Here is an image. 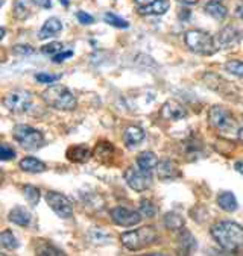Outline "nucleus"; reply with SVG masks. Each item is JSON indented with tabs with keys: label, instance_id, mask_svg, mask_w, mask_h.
Returning a JSON list of instances; mask_svg holds the SVG:
<instances>
[{
	"label": "nucleus",
	"instance_id": "obj_3",
	"mask_svg": "<svg viewBox=\"0 0 243 256\" xmlns=\"http://www.w3.org/2000/svg\"><path fill=\"white\" fill-rule=\"evenodd\" d=\"M157 238H158V234L154 226H144V228L129 230L120 235L122 244L131 252H138V250L149 247L151 244L157 241Z\"/></svg>",
	"mask_w": 243,
	"mask_h": 256
},
{
	"label": "nucleus",
	"instance_id": "obj_44",
	"mask_svg": "<svg viewBox=\"0 0 243 256\" xmlns=\"http://www.w3.org/2000/svg\"><path fill=\"white\" fill-rule=\"evenodd\" d=\"M237 136H238V141H240V142H243V128H241V129H238Z\"/></svg>",
	"mask_w": 243,
	"mask_h": 256
},
{
	"label": "nucleus",
	"instance_id": "obj_34",
	"mask_svg": "<svg viewBox=\"0 0 243 256\" xmlns=\"http://www.w3.org/2000/svg\"><path fill=\"white\" fill-rule=\"evenodd\" d=\"M35 79H37L40 84H54V82H57V80L61 79V74H52V73L41 72V73H37V74H35Z\"/></svg>",
	"mask_w": 243,
	"mask_h": 256
},
{
	"label": "nucleus",
	"instance_id": "obj_23",
	"mask_svg": "<svg viewBox=\"0 0 243 256\" xmlns=\"http://www.w3.org/2000/svg\"><path fill=\"white\" fill-rule=\"evenodd\" d=\"M193 248H196V240H194L191 232H188L187 229H181V234H179V252H182L184 254H190V252Z\"/></svg>",
	"mask_w": 243,
	"mask_h": 256
},
{
	"label": "nucleus",
	"instance_id": "obj_21",
	"mask_svg": "<svg viewBox=\"0 0 243 256\" xmlns=\"http://www.w3.org/2000/svg\"><path fill=\"white\" fill-rule=\"evenodd\" d=\"M19 167H20L25 173H32V174L44 173V172L47 170V166H46L43 161H40V160H37V158H34V156H26V158H23V160L20 161Z\"/></svg>",
	"mask_w": 243,
	"mask_h": 256
},
{
	"label": "nucleus",
	"instance_id": "obj_18",
	"mask_svg": "<svg viewBox=\"0 0 243 256\" xmlns=\"http://www.w3.org/2000/svg\"><path fill=\"white\" fill-rule=\"evenodd\" d=\"M10 222H13L17 226L26 228L32 223V214L25 206H14L8 214Z\"/></svg>",
	"mask_w": 243,
	"mask_h": 256
},
{
	"label": "nucleus",
	"instance_id": "obj_10",
	"mask_svg": "<svg viewBox=\"0 0 243 256\" xmlns=\"http://www.w3.org/2000/svg\"><path fill=\"white\" fill-rule=\"evenodd\" d=\"M110 216H111V220L117 224V226H122V228H134L137 226L143 216L134 210H128L125 206H116L110 211Z\"/></svg>",
	"mask_w": 243,
	"mask_h": 256
},
{
	"label": "nucleus",
	"instance_id": "obj_30",
	"mask_svg": "<svg viewBox=\"0 0 243 256\" xmlns=\"http://www.w3.org/2000/svg\"><path fill=\"white\" fill-rule=\"evenodd\" d=\"M225 70L237 78H243V62L238 60H231L225 64Z\"/></svg>",
	"mask_w": 243,
	"mask_h": 256
},
{
	"label": "nucleus",
	"instance_id": "obj_32",
	"mask_svg": "<svg viewBox=\"0 0 243 256\" xmlns=\"http://www.w3.org/2000/svg\"><path fill=\"white\" fill-rule=\"evenodd\" d=\"M113 152H114V147H113L111 142H99V144L96 146L94 155H96V158L97 156H99V158H102V156H111Z\"/></svg>",
	"mask_w": 243,
	"mask_h": 256
},
{
	"label": "nucleus",
	"instance_id": "obj_2",
	"mask_svg": "<svg viewBox=\"0 0 243 256\" xmlns=\"http://www.w3.org/2000/svg\"><path fill=\"white\" fill-rule=\"evenodd\" d=\"M43 102L58 111H73L78 106L76 96L64 85H51L41 92Z\"/></svg>",
	"mask_w": 243,
	"mask_h": 256
},
{
	"label": "nucleus",
	"instance_id": "obj_7",
	"mask_svg": "<svg viewBox=\"0 0 243 256\" xmlns=\"http://www.w3.org/2000/svg\"><path fill=\"white\" fill-rule=\"evenodd\" d=\"M34 102V94L28 90H13L10 92H7L2 98L4 106L16 114L20 112H26Z\"/></svg>",
	"mask_w": 243,
	"mask_h": 256
},
{
	"label": "nucleus",
	"instance_id": "obj_45",
	"mask_svg": "<svg viewBox=\"0 0 243 256\" xmlns=\"http://www.w3.org/2000/svg\"><path fill=\"white\" fill-rule=\"evenodd\" d=\"M60 2H63L64 6H69V0H60Z\"/></svg>",
	"mask_w": 243,
	"mask_h": 256
},
{
	"label": "nucleus",
	"instance_id": "obj_41",
	"mask_svg": "<svg viewBox=\"0 0 243 256\" xmlns=\"http://www.w3.org/2000/svg\"><path fill=\"white\" fill-rule=\"evenodd\" d=\"M234 168H235V172H237V173H240V174L243 176V160L237 161V162L234 164Z\"/></svg>",
	"mask_w": 243,
	"mask_h": 256
},
{
	"label": "nucleus",
	"instance_id": "obj_14",
	"mask_svg": "<svg viewBox=\"0 0 243 256\" xmlns=\"http://www.w3.org/2000/svg\"><path fill=\"white\" fill-rule=\"evenodd\" d=\"M66 156H67V160L70 162L84 164V162H87L93 156V153H91V150L85 144H75V146H70L67 148Z\"/></svg>",
	"mask_w": 243,
	"mask_h": 256
},
{
	"label": "nucleus",
	"instance_id": "obj_42",
	"mask_svg": "<svg viewBox=\"0 0 243 256\" xmlns=\"http://www.w3.org/2000/svg\"><path fill=\"white\" fill-rule=\"evenodd\" d=\"M134 2H135V5H137V6H144V5L152 4L154 0H134Z\"/></svg>",
	"mask_w": 243,
	"mask_h": 256
},
{
	"label": "nucleus",
	"instance_id": "obj_16",
	"mask_svg": "<svg viewBox=\"0 0 243 256\" xmlns=\"http://www.w3.org/2000/svg\"><path fill=\"white\" fill-rule=\"evenodd\" d=\"M146 134L141 128L138 126H129L123 130L122 134V140H123V144L128 147V148H134L137 147L140 142H143Z\"/></svg>",
	"mask_w": 243,
	"mask_h": 256
},
{
	"label": "nucleus",
	"instance_id": "obj_17",
	"mask_svg": "<svg viewBox=\"0 0 243 256\" xmlns=\"http://www.w3.org/2000/svg\"><path fill=\"white\" fill-rule=\"evenodd\" d=\"M61 30H63V23H61V20L57 18V17H51L49 20H46L44 24L41 26V29H40V32H38V38H40V40L54 38V36H57Z\"/></svg>",
	"mask_w": 243,
	"mask_h": 256
},
{
	"label": "nucleus",
	"instance_id": "obj_27",
	"mask_svg": "<svg viewBox=\"0 0 243 256\" xmlns=\"http://www.w3.org/2000/svg\"><path fill=\"white\" fill-rule=\"evenodd\" d=\"M138 212L146 218H152L157 214V208H155V204L152 203V200L141 198L140 200V206H138Z\"/></svg>",
	"mask_w": 243,
	"mask_h": 256
},
{
	"label": "nucleus",
	"instance_id": "obj_9",
	"mask_svg": "<svg viewBox=\"0 0 243 256\" xmlns=\"http://www.w3.org/2000/svg\"><path fill=\"white\" fill-rule=\"evenodd\" d=\"M46 202L60 218H70L73 216V203L67 196L57 191H47Z\"/></svg>",
	"mask_w": 243,
	"mask_h": 256
},
{
	"label": "nucleus",
	"instance_id": "obj_35",
	"mask_svg": "<svg viewBox=\"0 0 243 256\" xmlns=\"http://www.w3.org/2000/svg\"><path fill=\"white\" fill-rule=\"evenodd\" d=\"M37 254H64L63 253V250H60L58 247H55V246H52V244H43L41 247H38L37 248Z\"/></svg>",
	"mask_w": 243,
	"mask_h": 256
},
{
	"label": "nucleus",
	"instance_id": "obj_38",
	"mask_svg": "<svg viewBox=\"0 0 243 256\" xmlns=\"http://www.w3.org/2000/svg\"><path fill=\"white\" fill-rule=\"evenodd\" d=\"M76 18H78L79 23H82V24H93V23H94V17L90 16V14H87V12H84V11H78V12H76Z\"/></svg>",
	"mask_w": 243,
	"mask_h": 256
},
{
	"label": "nucleus",
	"instance_id": "obj_4",
	"mask_svg": "<svg viewBox=\"0 0 243 256\" xmlns=\"http://www.w3.org/2000/svg\"><path fill=\"white\" fill-rule=\"evenodd\" d=\"M184 42L191 52L198 55H204V56H210L217 50L214 36H211L208 32L201 30V29L187 30L184 34Z\"/></svg>",
	"mask_w": 243,
	"mask_h": 256
},
{
	"label": "nucleus",
	"instance_id": "obj_1",
	"mask_svg": "<svg viewBox=\"0 0 243 256\" xmlns=\"http://www.w3.org/2000/svg\"><path fill=\"white\" fill-rule=\"evenodd\" d=\"M214 241L228 252H235L243 246V228L234 222H219L210 229Z\"/></svg>",
	"mask_w": 243,
	"mask_h": 256
},
{
	"label": "nucleus",
	"instance_id": "obj_37",
	"mask_svg": "<svg viewBox=\"0 0 243 256\" xmlns=\"http://www.w3.org/2000/svg\"><path fill=\"white\" fill-rule=\"evenodd\" d=\"M14 14H16V17H19V18H26V17L29 16V10L25 6V4H22L20 0H17V2H16Z\"/></svg>",
	"mask_w": 243,
	"mask_h": 256
},
{
	"label": "nucleus",
	"instance_id": "obj_36",
	"mask_svg": "<svg viewBox=\"0 0 243 256\" xmlns=\"http://www.w3.org/2000/svg\"><path fill=\"white\" fill-rule=\"evenodd\" d=\"M13 52L16 55H25L26 56V55L35 54V48L32 46H29V44H17V46L13 47Z\"/></svg>",
	"mask_w": 243,
	"mask_h": 256
},
{
	"label": "nucleus",
	"instance_id": "obj_28",
	"mask_svg": "<svg viewBox=\"0 0 243 256\" xmlns=\"http://www.w3.org/2000/svg\"><path fill=\"white\" fill-rule=\"evenodd\" d=\"M104 22L110 26H114V28H119V29H128L129 28V23L126 20H123L122 17L113 14V12H105L104 14Z\"/></svg>",
	"mask_w": 243,
	"mask_h": 256
},
{
	"label": "nucleus",
	"instance_id": "obj_11",
	"mask_svg": "<svg viewBox=\"0 0 243 256\" xmlns=\"http://www.w3.org/2000/svg\"><path fill=\"white\" fill-rule=\"evenodd\" d=\"M240 41H241V34L232 26H226V28L220 29L214 36L216 47L220 50L234 48L235 46L240 44Z\"/></svg>",
	"mask_w": 243,
	"mask_h": 256
},
{
	"label": "nucleus",
	"instance_id": "obj_24",
	"mask_svg": "<svg viewBox=\"0 0 243 256\" xmlns=\"http://www.w3.org/2000/svg\"><path fill=\"white\" fill-rule=\"evenodd\" d=\"M163 223H164L166 229H169V230H175V232H176V230L184 229L185 220H184V217H182V216H179V214H176V212H167V214L164 216Z\"/></svg>",
	"mask_w": 243,
	"mask_h": 256
},
{
	"label": "nucleus",
	"instance_id": "obj_20",
	"mask_svg": "<svg viewBox=\"0 0 243 256\" xmlns=\"http://www.w3.org/2000/svg\"><path fill=\"white\" fill-rule=\"evenodd\" d=\"M216 202L219 204V208L222 211H225V212H234L238 208V202H237L235 196L231 191H222V192H219Z\"/></svg>",
	"mask_w": 243,
	"mask_h": 256
},
{
	"label": "nucleus",
	"instance_id": "obj_39",
	"mask_svg": "<svg viewBox=\"0 0 243 256\" xmlns=\"http://www.w3.org/2000/svg\"><path fill=\"white\" fill-rule=\"evenodd\" d=\"M70 56H73V52L72 50H63L61 54H58V55H55V56H52L54 58V62H57V64H60V62H64L67 58H70Z\"/></svg>",
	"mask_w": 243,
	"mask_h": 256
},
{
	"label": "nucleus",
	"instance_id": "obj_19",
	"mask_svg": "<svg viewBox=\"0 0 243 256\" xmlns=\"http://www.w3.org/2000/svg\"><path fill=\"white\" fill-rule=\"evenodd\" d=\"M137 162V167L141 168V170H146V172H154L157 170V166H158V156L155 155L154 152H141L140 155L137 156L135 160Z\"/></svg>",
	"mask_w": 243,
	"mask_h": 256
},
{
	"label": "nucleus",
	"instance_id": "obj_8",
	"mask_svg": "<svg viewBox=\"0 0 243 256\" xmlns=\"http://www.w3.org/2000/svg\"><path fill=\"white\" fill-rule=\"evenodd\" d=\"M123 178L128 186L137 192H143L152 186V172H146L135 167H128L123 173Z\"/></svg>",
	"mask_w": 243,
	"mask_h": 256
},
{
	"label": "nucleus",
	"instance_id": "obj_6",
	"mask_svg": "<svg viewBox=\"0 0 243 256\" xmlns=\"http://www.w3.org/2000/svg\"><path fill=\"white\" fill-rule=\"evenodd\" d=\"M13 138L26 150H34L43 146L44 135L41 130L29 126V124H17L13 129Z\"/></svg>",
	"mask_w": 243,
	"mask_h": 256
},
{
	"label": "nucleus",
	"instance_id": "obj_33",
	"mask_svg": "<svg viewBox=\"0 0 243 256\" xmlns=\"http://www.w3.org/2000/svg\"><path fill=\"white\" fill-rule=\"evenodd\" d=\"M14 158H16V150L7 142L0 144V160H2V161H11Z\"/></svg>",
	"mask_w": 243,
	"mask_h": 256
},
{
	"label": "nucleus",
	"instance_id": "obj_13",
	"mask_svg": "<svg viewBox=\"0 0 243 256\" xmlns=\"http://www.w3.org/2000/svg\"><path fill=\"white\" fill-rule=\"evenodd\" d=\"M157 176L161 180H175L182 176L179 166L172 160H163L157 166Z\"/></svg>",
	"mask_w": 243,
	"mask_h": 256
},
{
	"label": "nucleus",
	"instance_id": "obj_29",
	"mask_svg": "<svg viewBox=\"0 0 243 256\" xmlns=\"http://www.w3.org/2000/svg\"><path fill=\"white\" fill-rule=\"evenodd\" d=\"M63 50H64V44L58 42V41H54V42H49V44L43 46L41 47V54L49 55V56H55V55L61 54Z\"/></svg>",
	"mask_w": 243,
	"mask_h": 256
},
{
	"label": "nucleus",
	"instance_id": "obj_15",
	"mask_svg": "<svg viewBox=\"0 0 243 256\" xmlns=\"http://www.w3.org/2000/svg\"><path fill=\"white\" fill-rule=\"evenodd\" d=\"M169 8H170L169 0H154L149 5L137 6V12L140 16H163L169 11Z\"/></svg>",
	"mask_w": 243,
	"mask_h": 256
},
{
	"label": "nucleus",
	"instance_id": "obj_22",
	"mask_svg": "<svg viewBox=\"0 0 243 256\" xmlns=\"http://www.w3.org/2000/svg\"><path fill=\"white\" fill-rule=\"evenodd\" d=\"M204 10L214 20H223L228 16V10L225 8V5L220 2V0H208Z\"/></svg>",
	"mask_w": 243,
	"mask_h": 256
},
{
	"label": "nucleus",
	"instance_id": "obj_25",
	"mask_svg": "<svg viewBox=\"0 0 243 256\" xmlns=\"http://www.w3.org/2000/svg\"><path fill=\"white\" fill-rule=\"evenodd\" d=\"M0 244H2V247L7 250H16L20 246L16 235L10 229H5L2 234H0Z\"/></svg>",
	"mask_w": 243,
	"mask_h": 256
},
{
	"label": "nucleus",
	"instance_id": "obj_40",
	"mask_svg": "<svg viewBox=\"0 0 243 256\" xmlns=\"http://www.w3.org/2000/svg\"><path fill=\"white\" fill-rule=\"evenodd\" d=\"M31 2L43 10H49V8H52V0H31Z\"/></svg>",
	"mask_w": 243,
	"mask_h": 256
},
{
	"label": "nucleus",
	"instance_id": "obj_31",
	"mask_svg": "<svg viewBox=\"0 0 243 256\" xmlns=\"http://www.w3.org/2000/svg\"><path fill=\"white\" fill-rule=\"evenodd\" d=\"M184 148H190L188 152H185V155L187 156H191V160H194V158H196L198 155H199V153H201V142H196V141H194V140H188V141H185L184 144Z\"/></svg>",
	"mask_w": 243,
	"mask_h": 256
},
{
	"label": "nucleus",
	"instance_id": "obj_12",
	"mask_svg": "<svg viewBox=\"0 0 243 256\" xmlns=\"http://www.w3.org/2000/svg\"><path fill=\"white\" fill-rule=\"evenodd\" d=\"M160 116L167 122H178V120H182V118L187 117V110H185L184 105L179 104V102L170 98L161 106Z\"/></svg>",
	"mask_w": 243,
	"mask_h": 256
},
{
	"label": "nucleus",
	"instance_id": "obj_5",
	"mask_svg": "<svg viewBox=\"0 0 243 256\" xmlns=\"http://www.w3.org/2000/svg\"><path fill=\"white\" fill-rule=\"evenodd\" d=\"M208 123L211 124V128H214L217 132H220L223 135H231L234 132H238L237 120L234 118L231 111H228L226 108L219 106V105L210 108Z\"/></svg>",
	"mask_w": 243,
	"mask_h": 256
},
{
	"label": "nucleus",
	"instance_id": "obj_43",
	"mask_svg": "<svg viewBox=\"0 0 243 256\" xmlns=\"http://www.w3.org/2000/svg\"><path fill=\"white\" fill-rule=\"evenodd\" d=\"M178 2H181L184 5H196L199 0H178Z\"/></svg>",
	"mask_w": 243,
	"mask_h": 256
},
{
	"label": "nucleus",
	"instance_id": "obj_26",
	"mask_svg": "<svg viewBox=\"0 0 243 256\" xmlns=\"http://www.w3.org/2000/svg\"><path fill=\"white\" fill-rule=\"evenodd\" d=\"M23 196L25 198L28 200V203L31 204V206H37V204L40 203V198H41V192L37 186L34 185H25L23 186Z\"/></svg>",
	"mask_w": 243,
	"mask_h": 256
}]
</instances>
